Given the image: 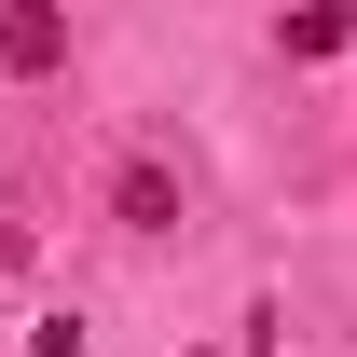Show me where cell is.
<instances>
[{
  "label": "cell",
  "mask_w": 357,
  "mask_h": 357,
  "mask_svg": "<svg viewBox=\"0 0 357 357\" xmlns=\"http://www.w3.org/2000/svg\"><path fill=\"white\" fill-rule=\"evenodd\" d=\"M0 69H14V83L69 69V14H55V0H14V14H0Z\"/></svg>",
  "instance_id": "cell-1"
},
{
  "label": "cell",
  "mask_w": 357,
  "mask_h": 357,
  "mask_svg": "<svg viewBox=\"0 0 357 357\" xmlns=\"http://www.w3.org/2000/svg\"><path fill=\"white\" fill-rule=\"evenodd\" d=\"M110 220H124V234H178V178L165 165H124V178H110Z\"/></svg>",
  "instance_id": "cell-2"
},
{
  "label": "cell",
  "mask_w": 357,
  "mask_h": 357,
  "mask_svg": "<svg viewBox=\"0 0 357 357\" xmlns=\"http://www.w3.org/2000/svg\"><path fill=\"white\" fill-rule=\"evenodd\" d=\"M275 42H289V69H330V55L357 42V14H344V0H316V14H289Z\"/></svg>",
  "instance_id": "cell-3"
}]
</instances>
